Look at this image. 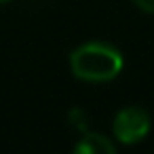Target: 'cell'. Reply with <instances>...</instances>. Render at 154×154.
Returning a JSON list of instances; mask_svg holds the SVG:
<instances>
[{"mask_svg":"<svg viewBox=\"0 0 154 154\" xmlns=\"http://www.w3.org/2000/svg\"><path fill=\"white\" fill-rule=\"evenodd\" d=\"M125 59L118 47L106 40H89L78 45L70 53V70L72 74L91 85L110 82L122 72Z\"/></svg>","mask_w":154,"mask_h":154,"instance_id":"6da1fadb","label":"cell"},{"mask_svg":"<svg viewBox=\"0 0 154 154\" xmlns=\"http://www.w3.org/2000/svg\"><path fill=\"white\" fill-rule=\"evenodd\" d=\"M152 129L150 112L141 106H127L114 114L112 120V135L118 143L133 146L148 137Z\"/></svg>","mask_w":154,"mask_h":154,"instance_id":"7a4b0ae2","label":"cell"},{"mask_svg":"<svg viewBox=\"0 0 154 154\" xmlns=\"http://www.w3.org/2000/svg\"><path fill=\"white\" fill-rule=\"evenodd\" d=\"M72 154H118V152H116V146L110 137L95 133V131H87L74 143Z\"/></svg>","mask_w":154,"mask_h":154,"instance_id":"3957f363","label":"cell"},{"mask_svg":"<svg viewBox=\"0 0 154 154\" xmlns=\"http://www.w3.org/2000/svg\"><path fill=\"white\" fill-rule=\"evenodd\" d=\"M66 120H68V127H70L72 131L80 133V135L89 131V114H87V110H82V108H78V106H74V108L68 110Z\"/></svg>","mask_w":154,"mask_h":154,"instance_id":"277c9868","label":"cell"},{"mask_svg":"<svg viewBox=\"0 0 154 154\" xmlns=\"http://www.w3.org/2000/svg\"><path fill=\"white\" fill-rule=\"evenodd\" d=\"M131 2L146 15H154V0H131Z\"/></svg>","mask_w":154,"mask_h":154,"instance_id":"5b68a950","label":"cell"},{"mask_svg":"<svg viewBox=\"0 0 154 154\" xmlns=\"http://www.w3.org/2000/svg\"><path fill=\"white\" fill-rule=\"evenodd\" d=\"M5 2H11V0H0V5H5Z\"/></svg>","mask_w":154,"mask_h":154,"instance_id":"8992f818","label":"cell"}]
</instances>
